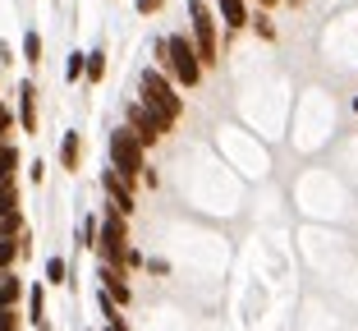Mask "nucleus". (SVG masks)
<instances>
[{
    "label": "nucleus",
    "instance_id": "nucleus-2",
    "mask_svg": "<svg viewBox=\"0 0 358 331\" xmlns=\"http://www.w3.org/2000/svg\"><path fill=\"white\" fill-rule=\"evenodd\" d=\"M138 101H143V106H148L166 129H175L179 120H184V97H179L175 78L161 74L157 64H148V69L138 74Z\"/></svg>",
    "mask_w": 358,
    "mask_h": 331
},
{
    "label": "nucleus",
    "instance_id": "nucleus-15",
    "mask_svg": "<svg viewBox=\"0 0 358 331\" xmlns=\"http://www.w3.org/2000/svg\"><path fill=\"white\" fill-rule=\"evenodd\" d=\"M19 166H23V152L10 143H0V180H19Z\"/></svg>",
    "mask_w": 358,
    "mask_h": 331
},
{
    "label": "nucleus",
    "instance_id": "nucleus-13",
    "mask_svg": "<svg viewBox=\"0 0 358 331\" xmlns=\"http://www.w3.org/2000/svg\"><path fill=\"white\" fill-rule=\"evenodd\" d=\"M23 322L46 327V286H42V281H32V286H28V318H23Z\"/></svg>",
    "mask_w": 358,
    "mask_h": 331
},
{
    "label": "nucleus",
    "instance_id": "nucleus-29",
    "mask_svg": "<svg viewBox=\"0 0 358 331\" xmlns=\"http://www.w3.org/2000/svg\"><path fill=\"white\" fill-rule=\"evenodd\" d=\"M248 5H257V10H266V14H271L275 5H280V0H248Z\"/></svg>",
    "mask_w": 358,
    "mask_h": 331
},
{
    "label": "nucleus",
    "instance_id": "nucleus-17",
    "mask_svg": "<svg viewBox=\"0 0 358 331\" xmlns=\"http://www.w3.org/2000/svg\"><path fill=\"white\" fill-rule=\"evenodd\" d=\"M83 78H87V83H101V78H106V51H101V46H92V51H87V64H83Z\"/></svg>",
    "mask_w": 358,
    "mask_h": 331
},
{
    "label": "nucleus",
    "instance_id": "nucleus-5",
    "mask_svg": "<svg viewBox=\"0 0 358 331\" xmlns=\"http://www.w3.org/2000/svg\"><path fill=\"white\" fill-rule=\"evenodd\" d=\"M101 225H96V262H110V267H124V253H129V216H120L115 207H106Z\"/></svg>",
    "mask_w": 358,
    "mask_h": 331
},
{
    "label": "nucleus",
    "instance_id": "nucleus-12",
    "mask_svg": "<svg viewBox=\"0 0 358 331\" xmlns=\"http://www.w3.org/2000/svg\"><path fill=\"white\" fill-rule=\"evenodd\" d=\"M28 300V281L19 272H0V309H19Z\"/></svg>",
    "mask_w": 358,
    "mask_h": 331
},
{
    "label": "nucleus",
    "instance_id": "nucleus-31",
    "mask_svg": "<svg viewBox=\"0 0 358 331\" xmlns=\"http://www.w3.org/2000/svg\"><path fill=\"white\" fill-rule=\"evenodd\" d=\"M280 5H289V10H303V0H280Z\"/></svg>",
    "mask_w": 358,
    "mask_h": 331
},
{
    "label": "nucleus",
    "instance_id": "nucleus-21",
    "mask_svg": "<svg viewBox=\"0 0 358 331\" xmlns=\"http://www.w3.org/2000/svg\"><path fill=\"white\" fill-rule=\"evenodd\" d=\"M248 28L262 37V42H275V19L266 10H253V19H248Z\"/></svg>",
    "mask_w": 358,
    "mask_h": 331
},
{
    "label": "nucleus",
    "instance_id": "nucleus-18",
    "mask_svg": "<svg viewBox=\"0 0 358 331\" xmlns=\"http://www.w3.org/2000/svg\"><path fill=\"white\" fill-rule=\"evenodd\" d=\"M46 286H69V262L60 253L46 258Z\"/></svg>",
    "mask_w": 358,
    "mask_h": 331
},
{
    "label": "nucleus",
    "instance_id": "nucleus-16",
    "mask_svg": "<svg viewBox=\"0 0 358 331\" xmlns=\"http://www.w3.org/2000/svg\"><path fill=\"white\" fill-rule=\"evenodd\" d=\"M23 64H28V69L42 64V32H37V28L23 32Z\"/></svg>",
    "mask_w": 358,
    "mask_h": 331
},
{
    "label": "nucleus",
    "instance_id": "nucleus-11",
    "mask_svg": "<svg viewBox=\"0 0 358 331\" xmlns=\"http://www.w3.org/2000/svg\"><path fill=\"white\" fill-rule=\"evenodd\" d=\"M60 171H69V175L83 171V134L78 129H64L60 134Z\"/></svg>",
    "mask_w": 358,
    "mask_h": 331
},
{
    "label": "nucleus",
    "instance_id": "nucleus-19",
    "mask_svg": "<svg viewBox=\"0 0 358 331\" xmlns=\"http://www.w3.org/2000/svg\"><path fill=\"white\" fill-rule=\"evenodd\" d=\"M96 225H101L96 212H87L83 221H78V248H96Z\"/></svg>",
    "mask_w": 358,
    "mask_h": 331
},
{
    "label": "nucleus",
    "instance_id": "nucleus-27",
    "mask_svg": "<svg viewBox=\"0 0 358 331\" xmlns=\"http://www.w3.org/2000/svg\"><path fill=\"white\" fill-rule=\"evenodd\" d=\"M46 180V161L37 157V161H28V184H42Z\"/></svg>",
    "mask_w": 358,
    "mask_h": 331
},
{
    "label": "nucleus",
    "instance_id": "nucleus-26",
    "mask_svg": "<svg viewBox=\"0 0 358 331\" xmlns=\"http://www.w3.org/2000/svg\"><path fill=\"white\" fill-rule=\"evenodd\" d=\"M134 10L143 14V19H152V14H161V10H166V0H134Z\"/></svg>",
    "mask_w": 358,
    "mask_h": 331
},
{
    "label": "nucleus",
    "instance_id": "nucleus-30",
    "mask_svg": "<svg viewBox=\"0 0 358 331\" xmlns=\"http://www.w3.org/2000/svg\"><path fill=\"white\" fill-rule=\"evenodd\" d=\"M101 331H129V322H124V318H120V322H106Z\"/></svg>",
    "mask_w": 358,
    "mask_h": 331
},
{
    "label": "nucleus",
    "instance_id": "nucleus-6",
    "mask_svg": "<svg viewBox=\"0 0 358 331\" xmlns=\"http://www.w3.org/2000/svg\"><path fill=\"white\" fill-rule=\"evenodd\" d=\"M124 129L134 134L138 143H143V148H157V143L170 134V129L161 125V120L152 115V111L143 106V101H138V97H129V101H124Z\"/></svg>",
    "mask_w": 358,
    "mask_h": 331
},
{
    "label": "nucleus",
    "instance_id": "nucleus-28",
    "mask_svg": "<svg viewBox=\"0 0 358 331\" xmlns=\"http://www.w3.org/2000/svg\"><path fill=\"white\" fill-rule=\"evenodd\" d=\"M148 272H152V276H166L170 262H166V258H148Z\"/></svg>",
    "mask_w": 358,
    "mask_h": 331
},
{
    "label": "nucleus",
    "instance_id": "nucleus-1",
    "mask_svg": "<svg viewBox=\"0 0 358 331\" xmlns=\"http://www.w3.org/2000/svg\"><path fill=\"white\" fill-rule=\"evenodd\" d=\"M152 60H157L161 74L175 78L179 92H193V87L207 78V69H202L198 51H193V37H189V32H170V37H157V46H152Z\"/></svg>",
    "mask_w": 358,
    "mask_h": 331
},
{
    "label": "nucleus",
    "instance_id": "nucleus-20",
    "mask_svg": "<svg viewBox=\"0 0 358 331\" xmlns=\"http://www.w3.org/2000/svg\"><path fill=\"white\" fill-rule=\"evenodd\" d=\"M83 64H87V51L64 55V83H83Z\"/></svg>",
    "mask_w": 358,
    "mask_h": 331
},
{
    "label": "nucleus",
    "instance_id": "nucleus-25",
    "mask_svg": "<svg viewBox=\"0 0 358 331\" xmlns=\"http://www.w3.org/2000/svg\"><path fill=\"white\" fill-rule=\"evenodd\" d=\"M0 331H23V313L19 309H0Z\"/></svg>",
    "mask_w": 358,
    "mask_h": 331
},
{
    "label": "nucleus",
    "instance_id": "nucleus-22",
    "mask_svg": "<svg viewBox=\"0 0 358 331\" xmlns=\"http://www.w3.org/2000/svg\"><path fill=\"white\" fill-rule=\"evenodd\" d=\"M23 262V253H19V239H0V272H14Z\"/></svg>",
    "mask_w": 358,
    "mask_h": 331
},
{
    "label": "nucleus",
    "instance_id": "nucleus-4",
    "mask_svg": "<svg viewBox=\"0 0 358 331\" xmlns=\"http://www.w3.org/2000/svg\"><path fill=\"white\" fill-rule=\"evenodd\" d=\"M189 37H193V51H198L202 69H216L221 64V19L211 10V0H189Z\"/></svg>",
    "mask_w": 358,
    "mask_h": 331
},
{
    "label": "nucleus",
    "instance_id": "nucleus-10",
    "mask_svg": "<svg viewBox=\"0 0 358 331\" xmlns=\"http://www.w3.org/2000/svg\"><path fill=\"white\" fill-rule=\"evenodd\" d=\"M211 10H216V19L225 23V32H243L248 28V19H253V5L248 0H211Z\"/></svg>",
    "mask_w": 358,
    "mask_h": 331
},
{
    "label": "nucleus",
    "instance_id": "nucleus-3",
    "mask_svg": "<svg viewBox=\"0 0 358 331\" xmlns=\"http://www.w3.org/2000/svg\"><path fill=\"white\" fill-rule=\"evenodd\" d=\"M106 166H110L120 180H129V184H138L143 175L152 171V166H148V148H143L124 125H115V129H110V139H106Z\"/></svg>",
    "mask_w": 358,
    "mask_h": 331
},
{
    "label": "nucleus",
    "instance_id": "nucleus-14",
    "mask_svg": "<svg viewBox=\"0 0 358 331\" xmlns=\"http://www.w3.org/2000/svg\"><path fill=\"white\" fill-rule=\"evenodd\" d=\"M19 235H28V216H23V207L0 212V239H19Z\"/></svg>",
    "mask_w": 358,
    "mask_h": 331
},
{
    "label": "nucleus",
    "instance_id": "nucleus-9",
    "mask_svg": "<svg viewBox=\"0 0 358 331\" xmlns=\"http://www.w3.org/2000/svg\"><path fill=\"white\" fill-rule=\"evenodd\" d=\"M14 97H19V101H14V120H19V129H23V134H37V125H42V115H37V83L23 78Z\"/></svg>",
    "mask_w": 358,
    "mask_h": 331
},
{
    "label": "nucleus",
    "instance_id": "nucleus-24",
    "mask_svg": "<svg viewBox=\"0 0 358 331\" xmlns=\"http://www.w3.org/2000/svg\"><path fill=\"white\" fill-rule=\"evenodd\" d=\"M14 125H19V120H14V106H10V101H0V143H10Z\"/></svg>",
    "mask_w": 358,
    "mask_h": 331
},
{
    "label": "nucleus",
    "instance_id": "nucleus-7",
    "mask_svg": "<svg viewBox=\"0 0 358 331\" xmlns=\"http://www.w3.org/2000/svg\"><path fill=\"white\" fill-rule=\"evenodd\" d=\"M101 193H106V207H115L120 216H134L138 212V198H134V184L129 180H120L110 166L101 171Z\"/></svg>",
    "mask_w": 358,
    "mask_h": 331
},
{
    "label": "nucleus",
    "instance_id": "nucleus-32",
    "mask_svg": "<svg viewBox=\"0 0 358 331\" xmlns=\"http://www.w3.org/2000/svg\"><path fill=\"white\" fill-rule=\"evenodd\" d=\"M354 115H358V97H354Z\"/></svg>",
    "mask_w": 358,
    "mask_h": 331
},
{
    "label": "nucleus",
    "instance_id": "nucleus-23",
    "mask_svg": "<svg viewBox=\"0 0 358 331\" xmlns=\"http://www.w3.org/2000/svg\"><path fill=\"white\" fill-rule=\"evenodd\" d=\"M10 207H23L19 203V180H0V212H10Z\"/></svg>",
    "mask_w": 358,
    "mask_h": 331
},
{
    "label": "nucleus",
    "instance_id": "nucleus-8",
    "mask_svg": "<svg viewBox=\"0 0 358 331\" xmlns=\"http://www.w3.org/2000/svg\"><path fill=\"white\" fill-rule=\"evenodd\" d=\"M96 281H101V295H110L120 309H129V304H134V286H129V272H124V267L96 262Z\"/></svg>",
    "mask_w": 358,
    "mask_h": 331
}]
</instances>
